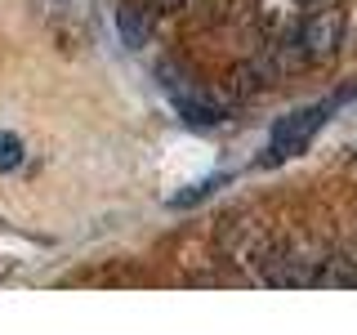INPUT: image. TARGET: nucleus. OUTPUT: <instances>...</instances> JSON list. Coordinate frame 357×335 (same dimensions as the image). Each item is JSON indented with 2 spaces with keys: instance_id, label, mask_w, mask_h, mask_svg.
I'll use <instances>...</instances> for the list:
<instances>
[{
  "instance_id": "1a4fd4ad",
  "label": "nucleus",
  "mask_w": 357,
  "mask_h": 335,
  "mask_svg": "<svg viewBox=\"0 0 357 335\" xmlns=\"http://www.w3.org/2000/svg\"><path fill=\"white\" fill-rule=\"evenodd\" d=\"M219 184H223V174H219V179H206V184H197L192 193H178V197H174V206H192V201H201V197L210 193V188H219Z\"/></svg>"
},
{
  "instance_id": "6e6552de",
  "label": "nucleus",
  "mask_w": 357,
  "mask_h": 335,
  "mask_svg": "<svg viewBox=\"0 0 357 335\" xmlns=\"http://www.w3.org/2000/svg\"><path fill=\"white\" fill-rule=\"evenodd\" d=\"M22 161V139L18 134H0V170H14Z\"/></svg>"
},
{
  "instance_id": "0eeeda50",
  "label": "nucleus",
  "mask_w": 357,
  "mask_h": 335,
  "mask_svg": "<svg viewBox=\"0 0 357 335\" xmlns=\"http://www.w3.org/2000/svg\"><path fill=\"white\" fill-rule=\"evenodd\" d=\"M121 31H126V45H143V36H148V22L139 27V9L134 5L121 9Z\"/></svg>"
},
{
  "instance_id": "7ed1b4c3",
  "label": "nucleus",
  "mask_w": 357,
  "mask_h": 335,
  "mask_svg": "<svg viewBox=\"0 0 357 335\" xmlns=\"http://www.w3.org/2000/svg\"><path fill=\"white\" fill-rule=\"evenodd\" d=\"M308 0H255V18L273 40H295L308 18Z\"/></svg>"
},
{
  "instance_id": "423d86ee",
  "label": "nucleus",
  "mask_w": 357,
  "mask_h": 335,
  "mask_svg": "<svg viewBox=\"0 0 357 335\" xmlns=\"http://www.w3.org/2000/svg\"><path fill=\"white\" fill-rule=\"evenodd\" d=\"M89 5H94V0H36V9L54 27H81L89 18Z\"/></svg>"
},
{
  "instance_id": "9b49d317",
  "label": "nucleus",
  "mask_w": 357,
  "mask_h": 335,
  "mask_svg": "<svg viewBox=\"0 0 357 335\" xmlns=\"http://www.w3.org/2000/svg\"><path fill=\"white\" fill-rule=\"evenodd\" d=\"M353 260H357V241H353Z\"/></svg>"
},
{
  "instance_id": "f257e3e1",
  "label": "nucleus",
  "mask_w": 357,
  "mask_h": 335,
  "mask_svg": "<svg viewBox=\"0 0 357 335\" xmlns=\"http://www.w3.org/2000/svg\"><path fill=\"white\" fill-rule=\"evenodd\" d=\"M326 121H331V103L299 107V112H290L286 121H277L273 134H268V148H264V165H277V161H286V156H299Z\"/></svg>"
},
{
  "instance_id": "f8f14e48",
  "label": "nucleus",
  "mask_w": 357,
  "mask_h": 335,
  "mask_svg": "<svg viewBox=\"0 0 357 335\" xmlns=\"http://www.w3.org/2000/svg\"><path fill=\"white\" fill-rule=\"evenodd\" d=\"M308 5H321V0H308Z\"/></svg>"
},
{
  "instance_id": "9d476101",
  "label": "nucleus",
  "mask_w": 357,
  "mask_h": 335,
  "mask_svg": "<svg viewBox=\"0 0 357 335\" xmlns=\"http://www.w3.org/2000/svg\"><path fill=\"white\" fill-rule=\"evenodd\" d=\"M188 0H156V9H183Z\"/></svg>"
},
{
  "instance_id": "f03ea898",
  "label": "nucleus",
  "mask_w": 357,
  "mask_h": 335,
  "mask_svg": "<svg viewBox=\"0 0 357 335\" xmlns=\"http://www.w3.org/2000/svg\"><path fill=\"white\" fill-rule=\"evenodd\" d=\"M340 36H344V18L335 14V9H312V14L304 18V27H299V59H304L308 67L317 63H331L335 50H340Z\"/></svg>"
},
{
  "instance_id": "39448f33",
  "label": "nucleus",
  "mask_w": 357,
  "mask_h": 335,
  "mask_svg": "<svg viewBox=\"0 0 357 335\" xmlns=\"http://www.w3.org/2000/svg\"><path fill=\"white\" fill-rule=\"evenodd\" d=\"M170 103L178 107V117H183L188 126H219V121H228V112H223L215 98H201L192 89H174L170 85Z\"/></svg>"
},
{
  "instance_id": "20e7f679",
  "label": "nucleus",
  "mask_w": 357,
  "mask_h": 335,
  "mask_svg": "<svg viewBox=\"0 0 357 335\" xmlns=\"http://www.w3.org/2000/svg\"><path fill=\"white\" fill-rule=\"evenodd\" d=\"M223 246H228V255L245 268H268L273 260V241H268V232L250 228V223H237V228L223 232Z\"/></svg>"
}]
</instances>
